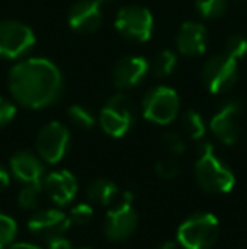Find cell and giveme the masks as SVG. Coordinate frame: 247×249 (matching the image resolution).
<instances>
[{
	"label": "cell",
	"mask_w": 247,
	"mask_h": 249,
	"mask_svg": "<svg viewBox=\"0 0 247 249\" xmlns=\"http://www.w3.org/2000/svg\"><path fill=\"white\" fill-rule=\"evenodd\" d=\"M149 71V63L142 56H127L115 63L112 70V82L117 89L127 90L139 85Z\"/></svg>",
	"instance_id": "5bb4252c"
},
{
	"label": "cell",
	"mask_w": 247,
	"mask_h": 249,
	"mask_svg": "<svg viewBox=\"0 0 247 249\" xmlns=\"http://www.w3.org/2000/svg\"><path fill=\"white\" fill-rule=\"evenodd\" d=\"M201 76L210 93H215V95L225 93L239 80V61L225 53L215 54L205 63Z\"/></svg>",
	"instance_id": "5b68a950"
},
{
	"label": "cell",
	"mask_w": 247,
	"mask_h": 249,
	"mask_svg": "<svg viewBox=\"0 0 247 249\" xmlns=\"http://www.w3.org/2000/svg\"><path fill=\"white\" fill-rule=\"evenodd\" d=\"M10 178H9V173H7L5 168L0 164V190H3V188H7V185H9Z\"/></svg>",
	"instance_id": "4dcf8cb0"
},
{
	"label": "cell",
	"mask_w": 247,
	"mask_h": 249,
	"mask_svg": "<svg viewBox=\"0 0 247 249\" xmlns=\"http://www.w3.org/2000/svg\"><path fill=\"white\" fill-rule=\"evenodd\" d=\"M176 46L183 56H201L207 50V29L203 24L188 20L176 34Z\"/></svg>",
	"instance_id": "9a60e30c"
},
{
	"label": "cell",
	"mask_w": 247,
	"mask_h": 249,
	"mask_svg": "<svg viewBox=\"0 0 247 249\" xmlns=\"http://www.w3.org/2000/svg\"><path fill=\"white\" fill-rule=\"evenodd\" d=\"M195 177L205 192L227 194L234 188L235 177L231 168L225 166L214 153V146L208 141L198 146V160L195 164Z\"/></svg>",
	"instance_id": "7a4b0ae2"
},
{
	"label": "cell",
	"mask_w": 247,
	"mask_h": 249,
	"mask_svg": "<svg viewBox=\"0 0 247 249\" xmlns=\"http://www.w3.org/2000/svg\"><path fill=\"white\" fill-rule=\"evenodd\" d=\"M69 220L71 224H76V226H85L90 220L93 219V209L88 205V203H80V205L73 207L69 210Z\"/></svg>",
	"instance_id": "83f0119b"
},
{
	"label": "cell",
	"mask_w": 247,
	"mask_h": 249,
	"mask_svg": "<svg viewBox=\"0 0 247 249\" xmlns=\"http://www.w3.org/2000/svg\"><path fill=\"white\" fill-rule=\"evenodd\" d=\"M225 54L232 56L234 59H241L247 54V37L241 36V34H234L227 39L225 43Z\"/></svg>",
	"instance_id": "d4e9b609"
},
{
	"label": "cell",
	"mask_w": 247,
	"mask_h": 249,
	"mask_svg": "<svg viewBox=\"0 0 247 249\" xmlns=\"http://www.w3.org/2000/svg\"><path fill=\"white\" fill-rule=\"evenodd\" d=\"M68 119L78 129H90L95 124L93 114L86 107H83V105H71L68 108Z\"/></svg>",
	"instance_id": "44dd1931"
},
{
	"label": "cell",
	"mask_w": 247,
	"mask_h": 249,
	"mask_svg": "<svg viewBox=\"0 0 247 249\" xmlns=\"http://www.w3.org/2000/svg\"><path fill=\"white\" fill-rule=\"evenodd\" d=\"M41 190H43L41 185H26L19 194V205L26 210H34L39 205Z\"/></svg>",
	"instance_id": "cb8c5ba5"
},
{
	"label": "cell",
	"mask_w": 247,
	"mask_h": 249,
	"mask_svg": "<svg viewBox=\"0 0 247 249\" xmlns=\"http://www.w3.org/2000/svg\"><path fill=\"white\" fill-rule=\"evenodd\" d=\"M218 220L207 212L195 213L188 217L178 229V243L185 249H210L217 243Z\"/></svg>",
	"instance_id": "3957f363"
},
{
	"label": "cell",
	"mask_w": 247,
	"mask_h": 249,
	"mask_svg": "<svg viewBox=\"0 0 247 249\" xmlns=\"http://www.w3.org/2000/svg\"><path fill=\"white\" fill-rule=\"evenodd\" d=\"M137 227V213L132 209V203L122 200L119 207L109 210L103 220V232L110 241H124L134 234Z\"/></svg>",
	"instance_id": "7c38bea8"
},
{
	"label": "cell",
	"mask_w": 247,
	"mask_h": 249,
	"mask_svg": "<svg viewBox=\"0 0 247 249\" xmlns=\"http://www.w3.org/2000/svg\"><path fill=\"white\" fill-rule=\"evenodd\" d=\"M241 104L237 100H229L220 107V110L212 117L210 129L224 144L232 146L239 141L241 136V125H239V115H241Z\"/></svg>",
	"instance_id": "30bf717a"
},
{
	"label": "cell",
	"mask_w": 247,
	"mask_h": 249,
	"mask_svg": "<svg viewBox=\"0 0 247 249\" xmlns=\"http://www.w3.org/2000/svg\"><path fill=\"white\" fill-rule=\"evenodd\" d=\"M9 90L22 107H49L63 93V75L60 68L46 58L22 59L10 70Z\"/></svg>",
	"instance_id": "6da1fadb"
},
{
	"label": "cell",
	"mask_w": 247,
	"mask_h": 249,
	"mask_svg": "<svg viewBox=\"0 0 247 249\" xmlns=\"http://www.w3.org/2000/svg\"><path fill=\"white\" fill-rule=\"evenodd\" d=\"M36 44L34 31L19 20H0V58L17 59Z\"/></svg>",
	"instance_id": "52a82bcc"
},
{
	"label": "cell",
	"mask_w": 247,
	"mask_h": 249,
	"mask_svg": "<svg viewBox=\"0 0 247 249\" xmlns=\"http://www.w3.org/2000/svg\"><path fill=\"white\" fill-rule=\"evenodd\" d=\"M10 170L14 177L26 185H41L44 177V166L33 153L19 151L10 160Z\"/></svg>",
	"instance_id": "e0dca14e"
},
{
	"label": "cell",
	"mask_w": 247,
	"mask_h": 249,
	"mask_svg": "<svg viewBox=\"0 0 247 249\" xmlns=\"http://www.w3.org/2000/svg\"><path fill=\"white\" fill-rule=\"evenodd\" d=\"M176 54L169 50H165L161 53L156 54V58L152 59L151 63V71L156 78H166L169 76L173 71H175V66H176Z\"/></svg>",
	"instance_id": "d6986e66"
},
{
	"label": "cell",
	"mask_w": 247,
	"mask_h": 249,
	"mask_svg": "<svg viewBox=\"0 0 247 249\" xmlns=\"http://www.w3.org/2000/svg\"><path fill=\"white\" fill-rule=\"evenodd\" d=\"M156 173L158 177L165 178V180H173L178 177L180 173V164L175 158H163L156 163Z\"/></svg>",
	"instance_id": "4316f807"
},
{
	"label": "cell",
	"mask_w": 247,
	"mask_h": 249,
	"mask_svg": "<svg viewBox=\"0 0 247 249\" xmlns=\"http://www.w3.org/2000/svg\"><path fill=\"white\" fill-rule=\"evenodd\" d=\"M180 110V97L169 87H156L142 100V114L148 121L165 125L176 119Z\"/></svg>",
	"instance_id": "ba28073f"
},
{
	"label": "cell",
	"mask_w": 247,
	"mask_h": 249,
	"mask_svg": "<svg viewBox=\"0 0 247 249\" xmlns=\"http://www.w3.org/2000/svg\"><path fill=\"white\" fill-rule=\"evenodd\" d=\"M154 19L149 9L142 5H125L115 16V29L125 39L146 43L152 36Z\"/></svg>",
	"instance_id": "8992f818"
},
{
	"label": "cell",
	"mask_w": 247,
	"mask_h": 249,
	"mask_svg": "<svg viewBox=\"0 0 247 249\" xmlns=\"http://www.w3.org/2000/svg\"><path fill=\"white\" fill-rule=\"evenodd\" d=\"M69 148V131L61 122H49L39 131L36 139L37 154L46 163H60Z\"/></svg>",
	"instance_id": "9c48e42d"
},
{
	"label": "cell",
	"mask_w": 247,
	"mask_h": 249,
	"mask_svg": "<svg viewBox=\"0 0 247 249\" xmlns=\"http://www.w3.org/2000/svg\"><path fill=\"white\" fill-rule=\"evenodd\" d=\"M17 234V224L12 217L0 213V249L7 248L9 244H12V241L16 239Z\"/></svg>",
	"instance_id": "603a6c76"
},
{
	"label": "cell",
	"mask_w": 247,
	"mask_h": 249,
	"mask_svg": "<svg viewBox=\"0 0 247 249\" xmlns=\"http://www.w3.org/2000/svg\"><path fill=\"white\" fill-rule=\"evenodd\" d=\"M183 129L191 139H201L205 136V124L197 110H188L183 117Z\"/></svg>",
	"instance_id": "7402d4cb"
},
{
	"label": "cell",
	"mask_w": 247,
	"mask_h": 249,
	"mask_svg": "<svg viewBox=\"0 0 247 249\" xmlns=\"http://www.w3.org/2000/svg\"><path fill=\"white\" fill-rule=\"evenodd\" d=\"M86 197L92 202L99 203V205H110L117 197H119V188L114 181L107 180V178H99L93 180L86 188Z\"/></svg>",
	"instance_id": "ac0fdd59"
},
{
	"label": "cell",
	"mask_w": 247,
	"mask_h": 249,
	"mask_svg": "<svg viewBox=\"0 0 247 249\" xmlns=\"http://www.w3.org/2000/svg\"><path fill=\"white\" fill-rule=\"evenodd\" d=\"M135 107L131 97L125 93H115L107 100L100 112V125L110 138H122L134 124Z\"/></svg>",
	"instance_id": "277c9868"
},
{
	"label": "cell",
	"mask_w": 247,
	"mask_h": 249,
	"mask_svg": "<svg viewBox=\"0 0 247 249\" xmlns=\"http://www.w3.org/2000/svg\"><path fill=\"white\" fill-rule=\"evenodd\" d=\"M80 249H92V248H80Z\"/></svg>",
	"instance_id": "e575fe53"
},
{
	"label": "cell",
	"mask_w": 247,
	"mask_h": 249,
	"mask_svg": "<svg viewBox=\"0 0 247 249\" xmlns=\"http://www.w3.org/2000/svg\"><path fill=\"white\" fill-rule=\"evenodd\" d=\"M44 190L54 203L68 205L78 192V181L66 170L53 171L44 178Z\"/></svg>",
	"instance_id": "2e32d148"
},
{
	"label": "cell",
	"mask_w": 247,
	"mask_h": 249,
	"mask_svg": "<svg viewBox=\"0 0 247 249\" xmlns=\"http://www.w3.org/2000/svg\"><path fill=\"white\" fill-rule=\"evenodd\" d=\"M46 243H48V249H73L69 241L65 239V236L53 237V239L46 241Z\"/></svg>",
	"instance_id": "f546056e"
},
{
	"label": "cell",
	"mask_w": 247,
	"mask_h": 249,
	"mask_svg": "<svg viewBox=\"0 0 247 249\" xmlns=\"http://www.w3.org/2000/svg\"><path fill=\"white\" fill-rule=\"evenodd\" d=\"M71 226V220L66 215L65 212H60V210H41V212H36L27 222V229L33 236L39 237V239L49 241L53 237L63 236L66 231Z\"/></svg>",
	"instance_id": "8fae6325"
},
{
	"label": "cell",
	"mask_w": 247,
	"mask_h": 249,
	"mask_svg": "<svg viewBox=\"0 0 247 249\" xmlns=\"http://www.w3.org/2000/svg\"><path fill=\"white\" fill-rule=\"evenodd\" d=\"M161 142H163V148L168 151L169 154L176 156V154H181L185 151V141L183 138L178 134V132H173V131H168L161 136Z\"/></svg>",
	"instance_id": "484cf974"
},
{
	"label": "cell",
	"mask_w": 247,
	"mask_h": 249,
	"mask_svg": "<svg viewBox=\"0 0 247 249\" xmlns=\"http://www.w3.org/2000/svg\"><path fill=\"white\" fill-rule=\"evenodd\" d=\"M158 249H178V248H176L175 243H165V244H161Z\"/></svg>",
	"instance_id": "d6a6232c"
},
{
	"label": "cell",
	"mask_w": 247,
	"mask_h": 249,
	"mask_svg": "<svg viewBox=\"0 0 247 249\" xmlns=\"http://www.w3.org/2000/svg\"><path fill=\"white\" fill-rule=\"evenodd\" d=\"M16 105L10 100L0 97V127L7 125L14 117H16Z\"/></svg>",
	"instance_id": "f1b7e54d"
},
{
	"label": "cell",
	"mask_w": 247,
	"mask_h": 249,
	"mask_svg": "<svg viewBox=\"0 0 247 249\" xmlns=\"http://www.w3.org/2000/svg\"><path fill=\"white\" fill-rule=\"evenodd\" d=\"M195 7L203 19H217L227 12L229 0H195Z\"/></svg>",
	"instance_id": "ffe728a7"
},
{
	"label": "cell",
	"mask_w": 247,
	"mask_h": 249,
	"mask_svg": "<svg viewBox=\"0 0 247 249\" xmlns=\"http://www.w3.org/2000/svg\"><path fill=\"white\" fill-rule=\"evenodd\" d=\"M97 2L100 3L102 7H105V5H109V3H112V2H115V0H97Z\"/></svg>",
	"instance_id": "836d02e7"
},
{
	"label": "cell",
	"mask_w": 247,
	"mask_h": 249,
	"mask_svg": "<svg viewBox=\"0 0 247 249\" xmlns=\"http://www.w3.org/2000/svg\"><path fill=\"white\" fill-rule=\"evenodd\" d=\"M9 249H43V248H37L34 244H27V243H17V244H12Z\"/></svg>",
	"instance_id": "1f68e13d"
},
{
	"label": "cell",
	"mask_w": 247,
	"mask_h": 249,
	"mask_svg": "<svg viewBox=\"0 0 247 249\" xmlns=\"http://www.w3.org/2000/svg\"><path fill=\"white\" fill-rule=\"evenodd\" d=\"M103 22V7L97 0H78L68 14V24L80 34H92Z\"/></svg>",
	"instance_id": "4fadbf2b"
}]
</instances>
